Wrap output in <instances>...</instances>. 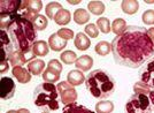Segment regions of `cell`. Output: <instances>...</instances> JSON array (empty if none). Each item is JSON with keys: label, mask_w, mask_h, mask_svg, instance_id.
Instances as JSON below:
<instances>
[{"label": "cell", "mask_w": 154, "mask_h": 113, "mask_svg": "<svg viewBox=\"0 0 154 113\" xmlns=\"http://www.w3.org/2000/svg\"><path fill=\"white\" fill-rule=\"evenodd\" d=\"M112 52L116 63L137 68L154 56V43L148 37L147 29L129 25L122 35L113 39Z\"/></svg>", "instance_id": "obj_1"}, {"label": "cell", "mask_w": 154, "mask_h": 113, "mask_svg": "<svg viewBox=\"0 0 154 113\" xmlns=\"http://www.w3.org/2000/svg\"><path fill=\"white\" fill-rule=\"evenodd\" d=\"M0 29L6 31L15 51H28L37 42V30L21 13L12 16H0Z\"/></svg>", "instance_id": "obj_2"}, {"label": "cell", "mask_w": 154, "mask_h": 113, "mask_svg": "<svg viewBox=\"0 0 154 113\" xmlns=\"http://www.w3.org/2000/svg\"><path fill=\"white\" fill-rule=\"evenodd\" d=\"M85 86L88 91L94 98L105 99L115 92L116 82L114 77L103 69L92 70L86 76Z\"/></svg>", "instance_id": "obj_3"}, {"label": "cell", "mask_w": 154, "mask_h": 113, "mask_svg": "<svg viewBox=\"0 0 154 113\" xmlns=\"http://www.w3.org/2000/svg\"><path fill=\"white\" fill-rule=\"evenodd\" d=\"M33 103L38 108L44 110L45 112H53L59 110L60 104L57 86L48 82H44L37 86L33 91Z\"/></svg>", "instance_id": "obj_4"}, {"label": "cell", "mask_w": 154, "mask_h": 113, "mask_svg": "<svg viewBox=\"0 0 154 113\" xmlns=\"http://www.w3.org/2000/svg\"><path fill=\"white\" fill-rule=\"evenodd\" d=\"M125 113H153V107L151 101L146 95L135 94L128 99L125 107Z\"/></svg>", "instance_id": "obj_5"}, {"label": "cell", "mask_w": 154, "mask_h": 113, "mask_svg": "<svg viewBox=\"0 0 154 113\" xmlns=\"http://www.w3.org/2000/svg\"><path fill=\"white\" fill-rule=\"evenodd\" d=\"M58 91L60 95L61 102L64 105H68L71 103H75L77 99V91L75 90V87H72L70 83H68L67 81L60 82L58 86Z\"/></svg>", "instance_id": "obj_6"}, {"label": "cell", "mask_w": 154, "mask_h": 113, "mask_svg": "<svg viewBox=\"0 0 154 113\" xmlns=\"http://www.w3.org/2000/svg\"><path fill=\"white\" fill-rule=\"evenodd\" d=\"M140 81L147 84L151 89H154V56L145 63L144 67L139 70Z\"/></svg>", "instance_id": "obj_7"}, {"label": "cell", "mask_w": 154, "mask_h": 113, "mask_svg": "<svg viewBox=\"0 0 154 113\" xmlns=\"http://www.w3.org/2000/svg\"><path fill=\"white\" fill-rule=\"evenodd\" d=\"M16 91V86L12 77L4 76L0 80V96L2 99H11L13 98Z\"/></svg>", "instance_id": "obj_8"}, {"label": "cell", "mask_w": 154, "mask_h": 113, "mask_svg": "<svg viewBox=\"0 0 154 113\" xmlns=\"http://www.w3.org/2000/svg\"><path fill=\"white\" fill-rule=\"evenodd\" d=\"M20 0H1L0 1V16H12L20 13Z\"/></svg>", "instance_id": "obj_9"}, {"label": "cell", "mask_w": 154, "mask_h": 113, "mask_svg": "<svg viewBox=\"0 0 154 113\" xmlns=\"http://www.w3.org/2000/svg\"><path fill=\"white\" fill-rule=\"evenodd\" d=\"M12 74L17 80V82L26 84L31 81V73L28 70V68H24L22 66H15L12 69Z\"/></svg>", "instance_id": "obj_10"}, {"label": "cell", "mask_w": 154, "mask_h": 113, "mask_svg": "<svg viewBox=\"0 0 154 113\" xmlns=\"http://www.w3.org/2000/svg\"><path fill=\"white\" fill-rule=\"evenodd\" d=\"M85 75L83 74L82 70L79 69H72L68 73L67 75V82L70 83L72 87H76V86H81L82 83L85 82Z\"/></svg>", "instance_id": "obj_11"}, {"label": "cell", "mask_w": 154, "mask_h": 113, "mask_svg": "<svg viewBox=\"0 0 154 113\" xmlns=\"http://www.w3.org/2000/svg\"><path fill=\"white\" fill-rule=\"evenodd\" d=\"M48 46L51 50L59 52V51H62L67 46V40L59 37L58 34H53L48 38Z\"/></svg>", "instance_id": "obj_12"}, {"label": "cell", "mask_w": 154, "mask_h": 113, "mask_svg": "<svg viewBox=\"0 0 154 113\" xmlns=\"http://www.w3.org/2000/svg\"><path fill=\"white\" fill-rule=\"evenodd\" d=\"M74 44L76 46L77 50L79 51H86L91 45V40L90 38L88 37L83 32H79L75 36V39H74Z\"/></svg>", "instance_id": "obj_13"}, {"label": "cell", "mask_w": 154, "mask_h": 113, "mask_svg": "<svg viewBox=\"0 0 154 113\" xmlns=\"http://www.w3.org/2000/svg\"><path fill=\"white\" fill-rule=\"evenodd\" d=\"M75 66L77 69H79L82 72H88L93 66V58L90 56H86V54L79 56V58H77Z\"/></svg>", "instance_id": "obj_14"}, {"label": "cell", "mask_w": 154, "mask_h": 113, "mask_svg": "<svg viewBox=\"0 0 154 113\" xmlns=\"http://www.w3.org/2000/svg\"><path fill=\"white\" fill-rule=\"evenodd\" d=\"M62 113H96L92 110L88 108L84 105L77 104V103H71L68 105H64L62 108Z\"/></svg>", "instance_id": "obj_15"}, {"label": "cell", "mask_w": 154, "mask_h": 113, "mask_svg": "<svg viewBox=\"0 0 154 113\" xmlns=\"http://www.w3.org/2000/svg\"><path fill=\"white\" fill-rule=\"evenodd\" d=\"M44 68H45V63L42 59H35L31 63H28V70L35 76L40 75L44 72Z\"/></svg>", "instance_id": "obj_16"}, {"label": "cell", "mask_w": 154, "mask_h": 113, "mask_svg": "<svg viewBox=\"0 0 154 113\" xmlns=\"http://www.w3.org/2000/svg\"><path fill=\"white\" fill-rule=\"evenodd\" d=\"M121 8L125 14L134 15L139 9V2L137 0H123L121 4Z\"/></svg>", "instance_id": "obj_17"}, {"label": "cell", "mask_w": 154, "mask_h": 113, "mask_svg": "<svg viewBox=\"0 0 154 113\" xmlns=\"http://www.w3.org/2000/svg\"><path fill=\"white\" fill-rule=\"evenodd\" d=\"M61 9H63L62 5L60 2H57V1H52V2H48L45 7V14L46 16L50 20H54L55 15L58 14Z\"/></svg>", "instance_id": "obj_18"}, {"label": "cell", "mask_w": 154, "mask_h": 113, "mask_svg": "<svg viewBox=\"0 0 154 113\" xmlns=\"http://www.w3.org/2000/svg\"><path fill=\"white\" fill-rule=\"evenodd\" d=\"M32 50L35 52V54L37 56H45L48 54L50 52V46L48 44L44 42V40H37L35 44H33V47Z\"/></svg>", "instance_id": "obj_19"}, {"label": "cell", "mask_w": 154, "mask_h": 113, "mask_svg": "<svg viewBox=\"0 0 154 113\" xmlns=\"http://www.w3.org/2000/svg\"><path fill=\"white\" fill-rule=\"evenodd\" d=\"M71 20V14L68 9H61L60 12L55 15L54 22L58 25H67Z\"/></svg>", "instance_id": "obj_20"}, {"label": "cell", "mask_w": 154, "mask_h": 113, "mask_svg": "<svg viewBox=\"0 0 154 113\" xmlns=\"http://www.w3.org/2000/svg\"><path fill=\"white\" fill-rule=\"evenodd\" d=\"M74 21L79 25L85 24V23H88L90 21V13L86 12L83 8L76 9L74 12Z\"/></svg>", "instance_id": "obj_21"}, {"label": "cell", "mask_w": 154, "mask_h": 113, "mask_svg": "<svg viewBox=\"0 0 154 113\" xmlns=\"http://www.w3.org/2000/svg\"><path fill=\"white\" fill-rule=\"evenodd\" d=\"M31 23L33 24L35 29H36L37 31H40V30H45L46 28H47L48 21H47V18H46V16L42 15V14H38V15H36V16L33 18V20L31 21Z\"/></svg>", "instance_id": "obj_22"}, {"label": "cell", "mask_w": 154, "mask_h": 113, "mask_svg": "<svg viewBox=\"0 0 154 113\" xmlns=\"http://www.w3.org/2000/svg\"><path fill=\"white\" fill-rule=\"evenodd\" d=\"M127 27H128V25H127V22L123 19H121V18H119V19H115L113 21L112 31L114 32L116 36H119V35H122L123 32L125 31Z\"/></svg>", "instance_id": "obj_23"}, {"label": "cell", "mask_w": 154, "mask_h": 113, "mask_svg": "<svg viewBox=\"0 0 154 113\" xmlns=\"http://www.w3.org/2000/svg\"><path fill=\"white\" fill-rule=\"evenodd\" d=\"M105 8L106 7L103 1H90L88 4V9L93 15H101L105 12Z\"/></svg>", "instance_id": "obj_24"}, {"label": "cell", "mask_w": 154, "mask_h": 113, "mask_svg": "<svg viewBox=\"0 0 154 113\" xmlns=\"http://www.w3.org/2000/svg\"><path fill=\"white\" fill-rule=\"evenodd\" d=\"M60 74H61V73H59L57 70L47 67V68L44 70V73H43V79H44V81L48 82V83H55V82L59 81Z\"/></svg>", "instance_id": "obj_25"}, {"label": "cell", "mask_w": 154, "mask_h": 113, "mask_svg": "<svg viewBox=\"0 0 154 113\" xmlns=\"http://www.w3.org/2000/svg\"><path fill=\"white\" fill-rule=\"evenodd\" d=\"M114 111V104L110 101H101L96 104V113H112Z\"/></svg>", "instance_id": "obj_26"}, {"label": "cell", "mask_w": 154, "mask_h": 113, "mask_svg": "<svg viewBox=\"0 0 154 113\" xmlns=\"http://www.w3.org/2000/svg\"><path fill=\"white\" fill-rule=\"evenodd\" d=\"M94 51H96L97 54H99V56H108L109 53L112 52V44H109V43L105 42V40H101V42H99L96 45Z\"/></svg>", "instance_id": "obj_27"}, {"label": "cell", "mask_w": 154, "mask_h": 113, "mask_svg": "<svg viewBox=\"0 0 154 113\" xmlns=\"http://www.w3.org/2000/svg\"><path fill=\"white\" fill-rule=\"evenodd\" d=\"M43 8V2L40 0H28L26 1V9L28 12L32 13L35 15H38L39 12Z\"/></svg>", "instance_id": "obj_28"}, {"label": "cell", "mask_w": 154, "mask_h": 113, "mask_svg": "<svg viewBox=\"0 0 154 113\" xmlns=\"http://www.w3.org/2000/svg\"><path fill=\"white\" fill-rule=\"evenodd\" d=\"M60 60H61L63 63H66V65H70V63H76L77 56L74 51L67 50V51H63V52L61 53V56H60Z\"/></svg>", "instance_id": "obj_29"}, {"label": "cell", "mask_w": 154, "mask_h": 113, "mask_svg": "<svg viewBox=\"0 0 154 113\" xmlns=\"http://www.w3.org/2000/svg\"><path fill=\"white\" fill-rule=\"evenodd\" d=\"M97 27L99 29V31H101L103 34H109L112 31L110 29V22L107 18H99L97 20Z\"/></svg>", "instance_id": "obj_30"}, {"label": "cell", "mask_w": 154, "mask_h": 113, "mask_svg": "<svg viewBox=\"0 0 154 113\" xmlns=\"http://www.w3.org/2000/svg\"><path fill=\"white\" fill-rule=\"evenodd\" d=\"M134 91H135V94H140V95H148L151 94V91H152V89L148 87L147 84H145L144 82H136L135 84H134Z\"/></svg>", "instance_id": "obj_31"}, {"label": "cell", "mask_w": 154, "mask_h": 113, "mask_svg": "<svg viewBox=\"0 0 154 113\" xmlns=\"http://www.w3.org/2000/svg\"><path fill=\"white\" fill-rule=\"evenodd\" d=\"M84 30H85V35H86L88 37L97 38L98 37V35H99V29H98L97 24H93V23L88 24L86 27H85Z\"/></svg>", "instance_id": "obj_32"}, {"label": "cell", "mask_w": 154, "mask_h": 113, "mask_svg": "<svg viewBox=\"0 0 154 113\" xmlns=\"http://www.w3.org/2000/svg\"><path fill=\"white\" fill-rule=\"evenodd\" d=\"M21 52V59H22V63H23V65L24 63H31L32 60H35V56H36V54H35V52H33V50H28V51H20Z\"/></svg>", "instance_id": "obj_33"}, {"label": "cell", "mask_w": 154, "mask_h": 113, "mask_svg": "<svg viewBox=\"0 0 154 113\" xmlns=\"http://www.w3.org/2000/svg\"><path fill=\"white\" fill-rule=\"evenodd\" d=\"M58 36L61 37L64 40H69V39H72L74 38V31L71 29H68V28H61L60 30H58Z\"/></svg>", "instance_id": "obj_34"}, {"label": "cell", "mask_w": 154, "mask_h": 113, "mask_svg": "<svg viewBox=\"0 0 154 113\" xmlns=\"http://www.w3.org/2000/svg\"><path fill=\"white\" fill-rule=\"evenodd\" d=\"M143 22L147 25H152L154 24V9H148V11H145L143 16Z\"/></svg>", "instance_id": "obj_35"}, {"label": "cell", "mask_w": 154, "mask_h": 113, "mask_svg": "<svg viewBox=\"0 0 154 113\" xmlns=\"http://www.w3.org/2000/svg\"><path fill=\"white\" fill-rule=\"evenodd\" d=\"M47 67H48V68L54 69V70H57V72H59V73H61V72H62V68H63L62 65H61V63H60L59 60H57V59L50 60L48 63H47Z\"/></svg>", "instance_id": "obj_36"}, {"label": "cell", "mask_w": 154, "mask_h": 113, "mask_svg": "<svg viewBox=\"0 0 154 113\" xmlns=\"http://www.w3.org/2000/svg\"><path fill=\"white\" fill-rule=\"evenodd\" d=\"M9 61H8V59H1V63H0V73L1 74H4V73H6L8 72V69H9Z\"/></svg>", "instance_id": "obj_37"}, {"label": "cell", "mask_w": 154, "mask_h": 113, "mask_svg": "<svg viewBox=\"0 0 154 113\" xmlns=\"http://www.w3.org/2000/svg\"><path fill=\"white\" fill-rule=\"evenodd\" d=\"M147 35H148V37L152 39V42L154 43V28L147 29Z\"/></svg>", "instance_id": "obj_38"}, {"label": "cell", "mask_w": 154, "mask_h": 113, "mask_svg": "<svg viewBox=\"0 0 154 113\" xmlns=\"http://www.w3.org/2000/svg\"><path fill=\"white\" fill-rule=\"evenodd\" d=\"M148 98H149V101H151V104H152V107L154 108V89H152V91H151V94L148 95Z\"/></svg>", "instance_id": "obj_39"}, {"label": "cell", "mask_w": 154, "mask_h": 113, "mask_svg": "<svg viewBox=\"0 0 154 113\" xmlns=\"http://www.w3.org/2000/svg\"><path fill=\"white\" fill-rule=\"evenodd\" d=\"M17 113H30V111L26 110V108H19V110H17Z\"/></svg>", "instance_id": "obj_40"}, {"label": "cell", "mask_w": 154, "mask_h": 113, "mask_svg": "<svg viewBox=\"0 0 154 113\" xmlns=\"http://www.w3.org/2000/svg\"><path fill=\"white\" fill-rule=\"evenodd\" d=\"M68 2H69L70 5H77V4H79V2H81V0H77V1H71V0H68Z\"/></svg>", "instance_id": "obj_41"}, {"label": "cell", "mask_w": 154, "mask_h": 113, "mask_svg": "<svg viewBox=\"0 0 154 113\" xmlns=\"http://www.w3.org/2000/svg\"><path fill=\"white\" fill-rule=\"evenodd\" d=\"M6 113H17V111H15V110H9V111H7Z\"/></svg>", "instance_id": "obj_42"}, {"label": "cell", "mask_w": 154, "mask_h": 113, "mask_svg": "<svg viewBox=\"0 0 154 113\" xmlns=\"http://www.w3.org/2000/svg\"><path fill=\"white\" fill-rule=\"evenodd\" d=\"M43 113H50V112H45V111H44V112H43Z\"/></svg>", "instance_id": "obj_43"}]
</instances>
